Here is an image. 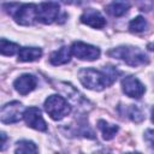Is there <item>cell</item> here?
Returning a JSON list of instances; mask_svg holds the SVG:
<instances>
[{"label":"cell","instance_id":"6da1fadb","mask_svg":"<svg viewBox=\"0 0 154 154\" xmlns=\"http://www.w3.org/2000/svg\"><path fill=\"white\" fill-rule=\"evenodd\" d=\"M118 71L113 66H105L102 71L95 70L93 67H84L81 69L78 72V78L81 83L95 91H101L105 88L109 87L117 79Z\"/></svg>","mask_w":154,"mask_h":154},{"label":"cell","instance_id":"7a4b0ae2","mask_svg":"<svg viewBox=\"0 0 154 154\" xmlns=\"http://www.w3.org/2000/svg\"><path fill=\"white\" fill-rule=\"evenodd\" d=\"M4 10L13 17L14 22L19 25H32L37 20V5L35 4H4Z\"/></svg>","mask_w":154,"mask_h":154},{"label":"cell","instance_id":"3957f363","mask_svg":"<svg viewBox=\"0 0 154 154\" xmlns=\"http://www.w3.org/2000/svg\"><path fill=\"white\" fill-rule=\"evenodd\" d=\"M108 55L123 60L126 65L132 67L148 64L147 54L138 47H134V46H119L117 48L108 51Z\"/></svg>","mask_w":154,"mask_h":154},{"label":"cell","instance_id":"277c9868","mask_svg":"<svg viewBox=\"0 0 154 154\" xmlns=\"http://www.w3.org/2000/svg\"><path fill=\"white\" fill-rule=\"evenodd\" d=\"M45 109L53 120H61L71 112L67 101L60 95H51L45 101Z\"/></svg>","mask_w":154,"mask_h":154},{"label":"cell","instance_id":"5b68a950","mask_svg":"<svg viewBox=\"0 0 154 154\" xmlns=\"http://www.w3.org/2000/svg\"><path fill=\"white\" fill-rule=\"evenodd\" d=\"M24 106L19 101H12L1 107L0 111V119L4 124H12L17 123L23 118L24 114Z\"/></svg>","mask_w":154,"mask_h":154},{"label":"cell","instance_id":"8992f818","mask_svg":"<svg viewBox=\"0 0 154 154\" xmlns=\"http://www.w3.org/2000/svg\"><path fill=\"white\" fill-rule=\"evenodd\" d=\"M60 6L55 1H47L37 5V20L43 24H52L58 19Z\"/></svg>","mask_w":154,"mask_h":154},{"label":"cell","instance_id":"52a82bcc","mask_svg":"<svg viewBox=\"0 0 154 154\" xmlns=\"http://www.w3.org/2000/svg\"><path fill=\"white\" fill-rule=\"evenodd\" d=\"M71 52L76 58H78L81 60H88V61L99 59V57L101 54V52L97 47L81 42V41H76L72 43Z\"/></svg>","mask_w":154,"mask_h":154},{"label":"cell","instance_id":"ba28073f","mask_svg":"<svg viewBox=\"0 0 154 154\" xmlns=\"http://www.w3.org/2000/svg\"><path fill=\"white\" fill-rule=\"evenodd\" d=\"M23 119L25 120L26 125L29 128H32L38 131H46L47 130V123L45 122L41 109L37 107H29L24 111Z\"/></svg>","mask_w":154,"mask_h":154},{"label":"cell","instance_id":"9c48e42d","mask_svg":"<svg viewBox=\"0 0 154 154\" xmlns=\"http://www.w3.org/2000/svg\"><path fill=\"white\" fill-rule=\"evenodd\" d=\"M122 89L125 95L132 99H140L144 91V85L134 76H126L122 79Z\"/></svg>","mask_w":154,"mask_h":154},{"label":"cell","instance_id":"30bf717a","mask_svg":"<svg viewBox=\"0 0 154 154\" xmlns=\"http://www.w3.org/2000/svg\"><path fill=\"white\" fill-rule=\"evenodd\" d=\"M36 84H37L36 77L34 75H30V73L20 75L13 82V87H14L16 91L19 93L20 95H26L30 91H32L36 88Z\"/></svg>","mask_w":154,"mask_h":154},{"label":"cell","instance_id":"8fae6325","mask_svg":"<svg viewBox=\"0 0 154 154\" xmlns=\"http://www.w3.org/2000/svg\"><path fill=\"white\" fill-rule=\"evenodd\" d=\"M81 22L94 29H102L106 25L105 17L94 8H87L81 16Z\"/></svg>","mask_w":154,"mask_h":154},{"label":"cell","instance_id":"7c38bea8","mask_svg":"<svg viewBox=\"0 0 154 154\" xmlns=\"http://www.w3.org/2000/svg\"><path fill=\"white\" fill-rule=\"evenodd\" d=\"M58 87H55L57 89L59 88L65 95H66V97H69L72 102H75V103H77L79 107H82V105H85V103H88V100H85L84 97H83V95L82 94H79V91L78 90H76L71 84H69V83H65V82H58V84H57Z\"/></svg>","mask_w":154,"mask_h":154},{"label":"cell","instance_id":"4fadbf2b","mask_svg":"<svg viewBox=\"0 0 154 154\" xmlns=\"http://www.w3.org/2000/svg\"><path fill=\"white\" fill-rule=\"evenodd\" d=\"M42 55V49L38 47H22L18 52V60L23 63L38 60Z\"/></svg>","mask_w":154,"mask_h":154},{"label":"cell","instance_id":"5bb4252c","mask_svg":"<svg viewBox=\"0 0 154 154\" xmlns=\"http://www.w3.org/2000/svg\"><path fill=\"white\" fill-rule=\"evenodd\" d=\"M71 54H72L71 48H69L66 46H63L61 48H59L58 51H55L51 54L49 61H51L52 65H55V66L63 65V64H66V63L70 61Z\"/></svg>","mask_w":154,"mask_h":154},{"label":"cell","instance_id":"9a60e30c","mask_svg":"<svg viewBox=\"0 0 154 154\" xmlns=\"http://www.w3.org/2000/svg\"><path fill=\"white\" fill-rule=\"evenodd\" d=\"M131 4L129 0H113L107 6V12L114 17H120L128 12Z\"/></svg>","mask_w":154,"mask_h":154},{"label":"cell","instance_id":"2e32d148","mask_svg":"<svg viewBox=\"0 0 154 154\" xmlns=\"http://www.w3.org/2000/svg\"><path fill=\"white\" fill-rule=\"evenodd\" d=\"M97 128L100 129V131H101V134H102V137H103V140H106V141L112 140V138L116 136V134L118 132V130H119L118 125L108 124V123H107L106 120H103V119H100V120L97 122Z\"/></svg>","mask_w":154,"mask_h":154},{"label":"cell","instance_id":"e0dca14e","mask_svg":"<svg viewBox=\"0 0 154 154\" xmlns=\"http://www.w3.org/2000/svg\"><path fill=\"white\" fill-rule=\"evenodd\" d=\"M37 152H38V149L32 141L22 140L16 143V149H14L16 154H34Z\"/></svg>","mask_w":154,"mask_h":154},{"label":"cell","instance_id":"ac0fdd59","mask_svg":"<svg viewBox=\"0 0 154 154\" xmlns=\"http://www.w3.org/2000/svg\"><path fill=\"white\" fill-rule=\"evenodd\" d=\"M17 52H19V46L14 42H11L6 38H1L0 40V53L2 55H7L11 57L13 54H16Z\"/></svg>","mask_w":154,"mask_h":154},{"label":"cell","instance_id":"d6986e66","mask_svg":"<svg viewBox=\"0 0 154 154\" xmlns=\"http://www.w3.org/2000/svg\"><path fill=\"white\" fill-rule=\"evenodd\" d=\"M124 113H125V116H126L129 119H131V120L135 122V123H141V122L144 119V116H143V113L141 112V109H140L138 107L134 106V105H130V106L125 107Z\"/></svg>","mask_w":154,"mask_h":154},{"label":"cell","instance_id":"ffe728a7","mask_svg":"<svg viewBox=\"0 0 154 154\" xmlns=\"http://www.w3.org/2000/svg\"><path fill=\"white\" fill-rule=\"evenodd\" d=\"M147 29V20L142 16H137L129 23V30L131 32H142Z\"/></svg>","mask_w":154,"mask_h":154},{"label":"cell","instance_id":"44dd1931","mask_svg":"<svg viewBox=\"0 0 154 154\" xmlns=\"http://www.w3.org/2000/svg\"><path fill=\"white\" fill-rule=\"evenodd\" d=\"M144 138H146V141H148L150 144H152V147L154 148V130H147L146 131V134H144Z\"/></svg>","mask_w":154,"mask_h":154},{"label":"cell","instance_id":"7402d4cb","mask_svg":"<svg viewBox=\"0 0 154 154\" xmlns=\"http://www.w3.org/2000/svg\"><path fill=\"white\" fill-rule=\"evenodd\" d=\"M5 143H6V134L2 131V132H1V150H4Z\"/></svg>","mask_w":154,"mask_h":154},{"label":"cell","instance_id":"603a6c76","mask_svg":"<svg viewBox=\"0 0 154 154\" xmlns=\"http://www.w3.org/2000/svg\"><path fill=\"white\" fill-rule=\"evenodd\" d=\"M63 1L64 2H67V4H82L85 0H63Z\"/></svg>","mask_w":154,"mask_h":154},{"label":"cell","instance_id":"cb8c5ba5","mask_svg":"<svg viewBox=\"0 0 154 154\" xmlns=\"http://www.w3.org/2000/svg\"><path fill=\"white\" fill-rule=\"evenodd\" d=\"M152 122L154 123V107H153V109H152Z\"/></svg>","mask_w":154,"mask_h":154}]
</instances>
